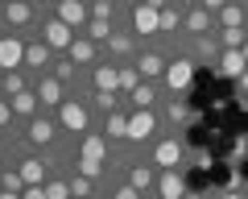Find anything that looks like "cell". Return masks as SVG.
<instances>
[{
    "mask_svg": "<svg viewBox=\"0 0 248 199\" xmlns=\"http://www.w3.org/2000/svg\"><path fill=\"white\" fill-rule=\"evenodd\" d=\"M141 154H145V162H153L157 170H190V162H195V145H190L186 133L166 129V133H161L149 149H141Z\"/></svg>",
    "mask_w": 248,
    "mask_h": 199,
    "instance_id": "6da1fadb",
    "label": "cell"
},
{
    "mask_svg": "<svg viewBox=\"0 0 248 199\" xmlns=\"http://www.w3.org/2000/svg\"><path fill=\"white\" fill-rule=\"evenodd\" d=\"M21 141H25L29 149H37V154H50L54 145L66 141V133H62V125H58L54 112H42V116H33V120L21 125Z\"/></svg>",
    "mask_w": 248,
    "mask_h": 199,
    "instance_id": "7a4b0ae2",
    "label": "cell"
},
{
    "mask_svg": "<svg viewBox=\"0 0 248 199\" xmlns=\"http://www.w3.org/2000/svg\"><path fill=\"white\" fill-rule=\"evenodd\" d=\"M161 133H166V116H161V108H133V116H128V145L149 149Z\"/></svg>",
    "mask_w": 248,
    "mask_h": 199,
    "instance_id": "3957f363",
    "label": "cell"
},
{
    "mask_svg": "<svg viewBox=\"0 0 248 199\" xmlns=\"http://www.w3.org/2000/svg\"><path fill=\"white\" fill-rule=\"evenodd\" d=\"M54 116H58L62 133H66V137H75V141H79L83 133H91V129H99V125H95V112H91V104H87L83 96H71L58 112H54Z\"/></svg>",
    "mask_w": 248,
    "mask_h": 199,
    "instance_id": "277c9868",
    "label": "cell"
},
{
    "mask_svg": "<svg viewBox=\"0 0 248 199\" xmlns=\"http://www.w3.org/2000/svg\"><path fill=\"white\" fill-rule=\"evenodd\" d=\"M9 166H17V174L25 179V187H42L46 179H50V158L46 154H37V149H29L25 141H17V149H13V162Z\"/></svg>",
    "mask_w": 248,
    "mask_h": 199,
    "instance_id": "5b68a950",
    "label": "cell"
},
{
    "mask_svg": "<svg viewBox=\"0 0 248 199\" xmlns=\"http://www.w3.org/2000/svg\"><path fill=\"white\" fill-rule=\"evenodd\" d=\"M178 54H186L195 66H211L215 71V63H219V54H223L219 29H215V33H203V37H178Z\"/></svg>",
    "mask_w": 248,
    "mask_h": 199,
    "instance_id": "8992f818",
    "label": "cell"
},
{
    "mask_svg": "<svg viewBox=\"0 0 248 199\" xmlns=\"http://www.w3.org/2000/svg\"><path fill=\"white\" fill-rule=\"evenodd\" d=\"M141 46H145V42H141V37L133 33V29H128V25H120V29L112 33V42L104 46V54L112 58L116 66H124V63H137V54H141Z\"/></svg>",
    "mask_w": 248,
    "mask_h": 199,
    "instance_id": "52a82bcc",
    "label": "cell"
},
{
    "mask_svg": "<svg viewBox=\"0 0 248 199\" xmlns=\"http://www.w3.org/2000/svg\"><path fill=\"white\" fill-rule=\"evenodd\" d=\"M195 71H199V66L190 63L186 54H174V58H170V66H166V79H161L166 96H186V91H190V79H195Z\"/></svg>",
    "mask_w": 248,
    "mask_h": 199,
    "instance_id": "ba28073f",
    "label": "cell"
},
{
    "mask_svg": "<svg viewBox=\"0 0 248 199\" xmlns=\"http://www.w3.org/2000/svg\"><path fill=\"white\" fill-rule=\"evenodd\" d=\"M37 37H42V42L50 46L54 54H66V50H71V42H75L79 33H75V29L66 25V21H58L54 13H46V17H42V29H37Z\"/></svg>",
    "mask_w": 248,
    "mask_h": 199,
    "instance_id": "9c48e42d",
    "label": "cell"
},
{
    "mask_svg": "<svg viewBox=\"0 0 248 199\" xmlns=\"http://www.w3.org/2000/svg\"><path fill=\"white\" fill-rule=\"evenodd\" d=\"M128 29H133L141 42H157V37H161V29H157V9H149V4L137 0L133 9H128Z\"/></svg>",
    "mask_w": 248,
    "mask_h": 199,
    "instance_id": "30bf717a",
    "label": "cell"
},
{
    "mask_svg": "<svg viewBox=\"0 0 248 199\" xmlns=\"http://www.w3.org/2000/svg\"><path fill=\"white\" fill-rule=\"evenodd\" d=\"M54 58H58V54H54V50H50V46L42 42V37H29V42H25V71L33 75V79H42V75H50Z\"/></svg>",
    "mask_w": 248,
    "mask_h": 199,
    "instance_id": "8fae6325",
    "label": "cell"
},
{
    "mask_svg": "<svg viewBox=\"0 0 248 199\" xmlns=\"http://www.w3.org/2000/svg\"><path fill=\"white\" fill-rule=\"evenodd\" d=\"M66 58H71V63L79 66V71H91V66H95V63H104L108 54H104V46H95L87 33H79V37L71 42V50H66Z\"/></svg>",
    "mask_w": 248,
    "mask_h": 199,
    "instance_id": "7c38bea8",
    "label": "cell"
},
{
    "mask_svg": "<svg viewBox=\"0 0 248 199\" xmlns=\"http://www.w3.org/2000/svg\"><path fill=\"white\" fill-rule=\"evenodd\" d=\"M161 116H166V129H178V133H186V129L195 125V108L186 104V96H166Z\"/></svg>",
    "mask_w": 248,
    "mask_h": 199,
    "instance_id": "4fadbf2b",
    "label": "cell"
},
{
    "mask_svg": "<svg viewBox=\"0 0 248 199\" xmlns=\"http://www.w3.org/2000/svg\"><path fill=\"white\" fill-rule=\"evenodd\" d=\"M87 87L91 91H104V96H112V91H120V66L112 63V58H104V63H95L87 71Z\"/></svg>",
    "mask_w": 248,
    "mask_h": 199,
    "instance_id": "5bb4252c",
    "label": "cell"
},
{
    "mask_svg": "<svg viewBox=\"0 0 248 199\" xmlns=\"http://www.w3.org/2000/svg\"><path fill=\"white\" fill-rule=\"evenodd\" d=\"M186 191H190L186 170H157V182H153V195L149 199H182Z\"/></svg>",
    "mask_w": 248,
    "mask_h": 199,
    "instance_id": "9a60e30c",
    "label": "cell"
},
{
    "mask_svg": "<svg viewBox=\"0 0 248 199\" xmlns=\"http://www.w3.org/2000/svg\"><path fill=\"white\" fill-rule=\"evenodd\" d=\"M124 182H133L141 195H153V182H157V166L145 162V154H137L133 162H128V170H124Z\"/></svg>",
    "mask_w": 248,
    "mask_h": 199,
    "instance_id": "2e32d148",
    "label": "cell"
},
{
    "mask_svg": "<svg viewBox=\"0 0 248 199\" xmlns=\"http://www.w3.org/2000/svg\"><path fill=\"white\" fill-rule=\"evenodd\" d=\"M50 13H54L58 21H66V25H71L75 33H83V29H87V21H91L87 0H58V4H54Z\"/></svg>",
    "mask_w": 248,
    "mask_h": 199,
    "instance_id": "e0dca14e",
    "label": "cell"
},
{
    "mask_svg": "<svg viewBox=\"0 0 248 199\" xmlns=\"http://www.w3.org/2000/svg\"><path fill=\"white\" fill-rule=\"evenodd\" d=\"M33 91H37V100H42V108H46V112H58L62 104L71 100V91L62 87V83L54 79V75H42V79L33 83Z\"/></svg>",
    "mask_w": 248,
    "mask_h": 199,
    "instance_id": "ac0fdd59",
    "label": "cell"
},
{
    "mask_svg": "<svg viewBox=\"0 0 248 199\" xmlns=\"http://www.w3.org/2000/svg\"><path fill=\"white\" fill-rule=\"evenodd\" d=\"M128 116H133V104L116 108L112 116H104V120H99V133H104L112 145H124V141H128Z\"/></svg>",
    "mask_w": 248,
    "mask_h": 199,
    "instance_id": "d6986e66",
    "label": "cell"
},
{
    "mask_svg": "<svg viewBox=\"0 0 248 199\" xmlns=\"http://www.w3.org/2000/svg\"><path fill=\"white\" fill-rule=\"evenodd\" d=\"M25 66V37L21 33H0V71Z\"/></svg>",
    "mask_w": 248,
    "mask_h": 199,
    "instance_id": "ffe728a7",
    "label": "cell"
},
{
    "mask_svg": "<svg viewBox=\"0 0 248 199\" xmlns=\"http://www.w3.org/2000/svg\"><path fill=\"white\" fill-rule=\"evenodd\" d=\"M203 33H215V13L195 4V9L182 13V37H203Z\"/></svg>",
    "mask_w": 248,
    "mask_h": 199,
    "instance_id": "44dd1931",
    "label": "cell"
},
{
    "mask_svg": "<svg viewBox=\"0 0 248 199\" xmlns=\"http://www.w3.org/2000/svg\"><path fill=\"white\" fill-rule=\"evenodd\" d=\"M66 179H71V199H108V195H104V182L91 179V174L71 170Z\"/></svg>",
    "mask_w": 248,
    "mask_h": 199,
    "instance_id": "7402d4cb",
    "label": "cell"
},
{
    "mask_svg": "<svg viewBox=\"0 0 248 199\" xmlns=\"http://www.w3.org/2000/svg\"><path fill=\"white\" fill-rule=\"evenodd\" d=\"M33 83H37V79L25 71V66H17V71H0V96L13 100V96H21V91H29Z\"/></svg>",
    "mask_w": 248,
    "mask_h": 199,
    "instance_id": "603a6c76",
    "label": "cell"
},
{
    "mask_svg": "<svg viewBox=\"0 0 248 199\" xmlns=\"http://www.w3.org/2000/svg\"><path fill=\"white\" fill-rule=\"evenodd\" d=\"M9 104H13V116H17V125H25V120H33V116H42V112H46L33 87H29V91H21V96H13Z\"/></svg>",
    "mask_w": 248,
    "mask_h": 199,
    "instance_id": "cb8c5ba5",
    "label": "cell"
},
{
    "mask_svg": "<svg viewBox=\"0 0 248 199\" xmlns=\"http://www.w3.org/2000/svg\"><path fill=\"white\" fill-rule=\"evenodd\" d=\"M128 104H133V108H161V104H166V87H161V83L141 79V87L128 96Z\"/></svg>",
    "mask_w": 248,
    "mask_h": 199,
    "instance_id": "d4e9b609",
    "label": "cell"
},
{
    "mask_svg": "<svg viewBox=\"0 0 248 199\" xmlns=\"http://www.w3.org/2000/svg\"><path fill=\"white\" fill-rule=\"evenodd\" d=\"M215 29H248V9L240 0H228V4L215 13Z\"/></svg>",
    "mask_w": 248,
    "mask_h": 199,
    "instance_id": "484cf974",
    "label": "cell"
},
{
    "mask_svg": "<svg viewBox=\"0 0 248 199\" xmlns=\"http://www.w3.org/2000/svg\"><path fill=\"white\" fill-rule=\"evenodd\" d=\"M244 71H248V63H244V54H240V50H223L219 63H215V75H219V79H232V83H236Z\"/></svg>",
    "mask_w": 248,
    "mask_h": 199,
    "instance_id": "4316f807",
    "label": "cell"
},
{
    "mask_svg": "<svg viewBox=\"0 0 248 199\" xmlns=\"http://www.w3.org/2000/svg\"><path fill=\"white\" fill-rule=\"evenodd\" d=\"M157 29H161V37H182V9H161L157 13Z\"/></svg>",
    "mask_w": 248,
    "mask_h": 199,
    "instance_id": "83f0119b",
    "label": "cell"
},
{
    "mask_svg": "<svg viewBox=\"0 0 248 199\" xmlns=\"http://www.w3.org/2000/svg\"><path fill=\"white\" fill-rule=\"evenodd\" d=\"M116 29H120V25H108V21H87V29H83V33H87L95 46H108Z\"/></svg>",
    "mask_w": 248,
    "mask_h": 199,
    "instance_id": "f1b7e54d",
    "label": "cell"
},
{
    "mask_svg": "<svg viewBox=\"0 0 248 199\" xmlns=\"http://www.w3.org/2000/svg\"><path fill=\"white\" fill-rule=\"evenodd\" d=\"M104 195H108V199H149V195H141V191H137L133 182H124V179L108 182V187H104Z\"/></svg>",
    "mask_w": 248,
    "mask_h": 199,
    "instance_id": "f546056e",
    "label": "cell"
},
{
    "mask_svg": "<svg viewBox=\"0 0 248 199\" xmlns=\"http://www.w3.org/2000/svg\"><path fill=\"white\" fill-rule=\"evenodd\" d=\"M0 191H13V195L25 191V179L17 174V166H0Z\"/></svg>",
    "mask_w": 248,
    "mask_h": 199,
    "instance_id": "4dcf8cb0",
    "label": "cell"
},
{
    "mask_svg": "<svg viewBox=\"0 0 248 199\" xmlns=\"http://www.w3.org/2000/svg\"><path fill=\"white\" fill-rule=\"evenodd\" d=\"M137 87H141V71H137L133 63H124L120 66V96H133Z\"/></svg>",
    "mask_w": 248,
    "mask_h": 199,
    "instance_id": "1f68e13d",
    "label": "cell"
},
{
    "mask_svg": "<svg viewBox=\"0 0 248 199\" xmlns=\"http://www.w3.org/2000/svg\"><path fill=\"white\" fill-rule=\"evenodd\" d=\"M46 195L50 199H71V179L66 174H50L46 179Z\"/></svg>",
    "mask_w": 248,
    "mask_h": 199,
    "instance_id": "d6a6232c",
    "label": "cell"
},
{
    "mask_svg": "<svg viewBox=\"0 0 248 199\" xmlns=\"http://www.w3.org/2000/svg\"><path fill=\"white\" fill-rule=\"evenodd\" d=\"M244 42H248V29H219L223 50H244Z\"/></svg>",
    "mask_w": 248,
    "mask_h": 199,
    "instance_id": "836d02e7",
    "label": "cell"
},
{
    "mask_svg": "<svg viewBox=\"0 0 248 199\" xmlns=\"http://www.w3.org/2000/svg\"><path fill=\"white\" fill-rule=\"evenodd\" d=\"M9 129H17V116H13L9 100H0V133H9Z\"/></svg>",
    "mask_w": 248,
    "mask_h": 199,
    "instance_id": "e575fe53",
    "label": "cell"
},
{
    "mask_svg": "<svg viewBox=\"0 0 248 199\" xmlns=\"http://www.w3.org/2000/svg\"><path fill=\"white\" fill-rule=\"evenodd\" d=\"M219 199H248V187L240 179H232V187H223L219 191Z\"/></svg>",
    "mask_w": 248,
    "mask_h": 199,
    "instance_id": "d590c367",
    "label": "cell"
},
{
    "mask_svg": "<svg viewBox=\"0 0 248 199\" xmlns=\"http://www.w3.org/2000/svg\"><path fill=\"white\" fill-rule=\"evenodd\" d=\"M21 199H50V195H46V182H42V187H25Z\"/></svg>",
    "mask_w": 248,
    "mask_h": 199,
    "instance_id": "8d00e7d4",
    "label": "cell"
},
{
    "mask_svg": "<svg viewBox=\"0 0 248 199\" xmlns=\"http://www.w3.org/2000/svg\"><path fill=\"white\" fill-rule=\"evenodd\" d=\"M199 4H203V9H207V13H219V9H223V4H228V0H199Z\"/></svg>",
    "mask_w": 248,
    "mask_h": 199,
    "instance_id": "74e56055",
    "label": "cell"
},
{
    "mask_svg": "<svg viewBox=\"0 0 248 199\" xmlns=\"http://www.w3.org/2000/svg\"><path fill=\"white\" fill-rule=\"evenodd\" d=\"M170 4H174V9H182V13H186V9H195L199 0H170Z\"/></svg>",
    "mask_w": 248,
    "mask_h": 199,
    "instance_id": "f35d334b",
    "label": "cell"
},
{
    "mask_svg": "<svg viewBox=\"0 0 248 199\" xmlns=\"http://www.w3.org/2000/svg\"><path fill=\"white\" fill-rule=\"evenodd\" d=\"M141 4H149V9H157V13H161V9H170V0H141Z\"/></svg>",
    "mask_w": 248,
    "mask_h": 199,
    "instance_id": "ab89813d",
    "label": "cell"
},
{
    "mask_svg": "<svg viewBox=\"0 0 248 199\" xmlns=\"http://www.w3.org/2000/svg\"><path fill=\"white\" fill-rule=\"evenodd\" d=\"M33 4H37V9H42V13H50L54 4H58V0H33Z\"/></svg>",
    "mask_w": 248,
    "mask_h": 199,
    "instance_id": "60d3db41",
    "label": "cell"
},
{
    "mask_svg": "<svg viewBox=\"0 0 248 199\" xmlns=\"http://www.w3.org/2000/svg\"><path fill=\"white\" fill-rule=\"evenodd\" d=\"M236 91H248V71H244V75L236 79Z\"/></svg>",
    "mask_w": 248,
    "mask_h": 199,
    "instance_id": "b9f144b4",
    "label": "cell"
},
{
    "mask_svg": "<svg viewBox=\"0 0 248 199\" xmlns=\"http://www.w3.org/2000/svg\"><path fill=\"white\" fill-rule=\"evenodd\" d=\"M182 199H207V191H186Z\"/></svg>",
    "mask_w": 248,
    "mask_h": 199,
    "instance_id": "7bdbcfd3",
    "label": "cell"
},
{
    "mask_svg": "<svg viewBox=\"0 0 248 199\" xmlns=\"http://www.w3.org/2000/svg\"><path fill=\"white\" fill-rule=\"evenodd\" d=\"M0 199H21V195H13V191H0Z\"/></svg>",
    "mask_w": 248,
    "mask_h": 199,
    "instance_id": "ee69618b",
    "label": "cell"
},
{
    "mask_svg": "<svg viewBox=\"0 0 248 199\" xmlns=\"http://www.w3.org/2000/svg\"><path fill=\"white\" fill-rule=\"evenodd\" d=\"M4 9H9V0H0V17H4Z\"/></svg>",
    "mask_w": 248,
    "mask_h": 199,
    "instance_id": "f6af8a7d",
    "label": "cell"
},
{
    "mask_svg": "<svg viewBox=\"0 0 248 199\" xmlns=\"http://www.w3.org/2000/svg\"><path fill=\"white\" fill-rule=\"evenodd\" d=\"M207 199H219V191H207Z\"/></svg>",
    "mask_w": 248,
    "mask_h": 199,
    "instance_id": "bcb514c9",
    "label": "cell"
},
{
    "mask_svg": "<svg viewBox=\"0 0 248 199\" xmlns=\"http://www.w3.org/2000/svg\"><path fill=\"white\" fill-rule=\"evenodd\" d=\"M240 54H244V63H248V42H244V50H240Z\"/></svg>",
    "mask_w": 248,
    "mask_h": 199,
    "instance_id": "7dc6e473",
    "label": "cell"
},
{
    "mask_svg": "<svg viewBox=\"0 0 248 199\" xmlns=\"http://www.w3.org/2000/svg\"><path fill=\"white\" fill-rule=\"evenodd\" d=\"M240 4H244V9H248V0H240Z\"/></svg>",
    "mask_w": 248,
    "mask_h": 199,
    "instance_id": "c3c4849f",
    "label": "cell"
},
{
    "mask_svg": "<svg viewBox=\"0 0 248 199\" xmlns=\"http://www.w3.org/2000/svg\"><path fill=\"white\" fill-rule=\"evenodd\" d=\"M0 100H4V96H0Z\"/></svg>",
    "mask_w": 248,
    "mask_h": 199,
    "instance_id": "681fc988",
    "label": "cell"
}]
</instances>
